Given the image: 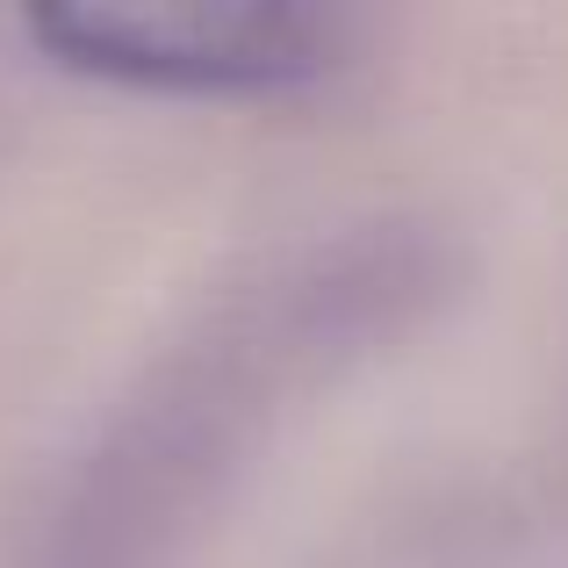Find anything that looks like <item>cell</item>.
Wrapping results in <instances>:
<instances>
[{"mask_svg": "<svg viewBox=\"0 0 568 568\" xmlns=\"http://www.w3.org/2000/svg\"><path fill=\"white\" fill-rule=\"evenodd\" d=\"M29 43L144 94H288L338 65V22L303 8H37Z\"/></svg>", "mask_w": 568, "mask_h": 568, "instance_id": "obj_1", "label": "cell"}]
</instances>
